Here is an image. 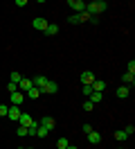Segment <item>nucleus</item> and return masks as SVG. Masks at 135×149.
Wrapping results in <instances>:
<instances>
[{
	"label": "nucleus",
	"mask_w": 135,
	"mask_h": 149,
	"mask_svg": "<svg viewBox=\"0 0 135 149\" xmlns=\"http://www.w3.org/2000/svg\"><path fill=\"white\" fill-rule=\"evenodd\" d=\"M106 7H108L106 0H92V2H86V14L92 16V18H97V14L106 11Z\"/></svg>",
	"instance_id": "f257e3e1"
},
{
	"label": "nucleus",
	"mask_w": 135,
	"mask_h": 149,
	"mask_svg": "<svg viewBox=\"0 0 135 149\" xmlns=\"http://www.w3.org/2000/svg\"><path fill=\"white\" fill-rule=\"evenodd\" d=\"M65 5H70L72 9H74V14H83L86 11V2L83 0H68Z\"/></svg>",
	"instance_id": "f03ea898"
},
{
	"label": "nucleus",
	"mask_w": 135,
	"mask_h": 149,
	"mask_svg": "<svg viewBox=\"0 0 135 149\" xmlns=\"http://www.w3.org/2000/svg\"><path fill=\"white\" fill-rule=\"evenodd\" d=\"M79 79H81V84H83V86H92V81H95L97 77H95V72H90V70H83Z\"/></svg>",
	"instance_id": "7ed1b4c3"
},
{
	"label": "nucleus",
	"mask_w": 135,
	"mask_h": 149,
	"mask_svg": "<svg viewBox=\"0 0 135 149\" xmlns=\"http://www.w3.org/2000/svg\"><path fill=\"white\" fill-rule=\"evenodd\" d=\"M56 91H59V84L52 81V79H47V84H45V88L41 91V95H54Z\"/></svg>",
	"instance_id": "20e7f679"
},
{
	"label": "nucleus",
	"mask_w": 135,
	"mask_h": 149,
	"mask_svg": "<svg viewBox=\"0 0 135 149\" xmlns=\"http://www.w3.org/2000/svg\"><path fill=\"white\" fill-rule=\"evenodd\" d=\"M38 124H41L43 129H47V131H54V127H56V122H54V118H50V115H43Z\"/></svg>",
	"instance_id": "39448f33"
},
{
	"label": "nucleus",
	"mask_w": 135,
	"mask_h": 149,
	"mask_svg": "<svg viewBox=\"0 0 135 149\" xmlns=\"http://www.w3.org/2000/svg\"><path fill=\"white\" fill-rule=\"evenodd\" d=\"M18 122H20V127H25V129H29V127H32V115H29V113H20V118H18Z\"/></svg>",
	"instance_id": "423d86ee"
},
{
	"label": "nucleus",
	"mask_w": 135,
	"mask_h": 149,
	"mask_svg": "<svg viewBox=\"0 0 135 149\" xmlns=\"http://www.w3.org/2000/svg\"><path fill=\"white\" fill-rule=\"evenodd\" d=\"M23 97H25V93H20V91H16V93H11V106H20L23 104Z\"/></svg>",
	"instance_id": "0eeeda50"
},
{
	"label": "nucleus",
	"mask_w": 135,
	"mask_h": 149,
	"mask_svg": "<svg viewBox=\"0 0 135 149\" xmlns=\"http://www.w3.org/2000/svg\"><path fill=\"white\" fill-rule=\"evenodd\" d=\"M32 86H34V84H32V79H25V77H23V79L18 81V91H20V93H27Z\"/></svg>",
	"instance_id": "6e6552de"
},
{
	"label": "nucleus",
	"mask_w": 135,
	"mask_h": 149,
	"mask_svg": "<svg viewBox=\"0 0 135 149\" xmlns=\"http://www.w3.org/2000/svg\"><path fill=\"white\" fill-rule=\"evenodd\" d=\"M32 25H34V29H38V32H45L50 23H47L45 18H34V23H32Z\"/></svg>",
	"instance_id": "1a4fd4ad"
},
{
	"label": "nucleus",
	"mask_w": 135,
	"mask_h": 149,
	"mask_svg": "<svg viewBox=\"0 0 135 149\" xmlns=\"http://www.w3.org/2000/svg\"><path fill=\"white\" fill-rule=\"evenodd\" d=\"M32 84H34V88L43 91V88H45V84H47V77H41V74H38V77H34V79H32Z\"/></svg>",
	"instance_id": "9d476101"
},
{
	"label": "nucleus",
	"mask_w": 135,
	"mask_h": 149,
	"mask_svg": "<svg viewBox=\"0 0 135 149\" xmlns=\"http://www.w3.org/2000/svg\"><path fill=\"white\" fill-rule=\"evenodd\" d=\"M20 106H9V111H7V118L9 120H18V118H20Z\"/></svg>",
	"instance_id": "9b49d317"
},
{
	"label": "nucleus",
	"mask_w": 135,
	"mask_h": 149,
	"mask_svg": "<svg viewBox=\"0 0 135 149\" xmlns=\"http://www.w3.org/2000/svg\"><path fill=\"white\" fill-rule=\"evenodd\" d=\"M92 91L104 93V91H106V81H104V79H95V81H92Z\"/></svg>",
	"instance_id": "f8f14e48"
},
{
	"label": "nucleus",
	"mask_w": 135,
	"mask_h": 149,
	"mask_svg": "<svg viewBox=\"0 0 135 149\" xmlns=\"http://www.w3.org/2000/svg\"><path fill=\"white\" fill-rule=\"evenodd\" d=\"M115 95L119 97V100H124V97H128V95H131V88H128V86H119V88L115 91Z\"/></svg>",
	"instance_id": "ddd939ff"
},
{
	"label": "nucleus",
	"mask_w": 135,
	"mask_h": 149,
	"mask_svg": "<svg viewBox=\"0 0 135 149\" xmlns=\"http://www.w3.org/2000/svg\"><path fill=\"white\" fill-rule=\"evenodd\" d=\"M88 142H90V145H99V142H101V133L90 131V133H88Z\"/></svg>",
	"instance_id": "4468645a"
},
{
	"label": "nucleus",
	"mask_w": 135,
	"mask_h": 149,
	"mask_svg": "<svg viewBox=\"0 0 135 149\" xmlns=\"http://www.w3.org/2000/svg\"><path fill=\"white\" fill-rule=\"evenodd\" d=\"M122 81H124L122 86H133V84H135V74H131V72H124V74H122Z\"/></svg>",
	"instance_id": "2eb2a0df"
},
{
	"label": "nucleus",
	"mask_w": 135,
	"mask_h": 149,
	"mask_svg": "<svg viewBox=\"0 0 135 149\" xmlns=\"http://www.w3.org/2000/svg\"><path fill=\"white\" fill-rule=\"evenodd\" d=\"M101 100H104V93H97V91L90 93V102H92V104H99Z\"/></svg>",
	"instance_id": "dca6fc26"
},
{
	"label": "nucleus",
	"mask_w": 135,
	"mask_h": 149,
	"mask_svg": "<svg viewBox=\"0 0 135 149\" xmlns=\"http://www.w3.org/2000/svg\"><path fill=\"white\" fill-rule=\"evenodd\" d=\"M113 138H115L117 142H124V140L128 138V136H126V131L122 129V131H113Z\"/></svg>",
	"instance_id": "f3484780"
},
{
	"label": "nucleus",
	"mask_w": 135,
	"mask_h": 149,
	"mask_svg": "<svg viewBox=\"0 0 135 149\" xmlns=\"http://www.w3.org/2000/svg\"><path fill=\"white\" fill-rule=\"evenodd\" d=\"M45 34H47V36H54V34H59V25L50 23V25H47V29H45Z\"/></svg>",
	"instance_id": "a211bd4d"
},
{
	"label": "nucleus",
	"mask_w": 135,
	"mask_h": 149,
	"mask_svg": "<svg viewBox=\"0 0 135 149\" xmlns=\"http://www.w3.org/2000/svg\"><path fill=\"white\" fill-rule=\"evenodd\" d=\"M27 97H32V100H36V97H41V91H38V88H34V86H32V88H29V91H27Z\"/></svg>",
	"instance_id": "6ab92c4d"
},
{
	"label": "nucleus",
	"mask_w": 135,
	"mask_h": 149,
	"mask_svg": "<svg viewBox=\"0 0 135 149\" xmlns=\"http://www.w3.org/2000/svg\"><path fill=\"white\" fill-rule=\"evenodd\" d=\"M20 79H23V74H20V72H16V70H14V72L9 74V81H14V84H18Z\"/></svg>",
	"instance_id": "aec40b11"
},
{
	"label": "nucleus",
	"mask_w": 135,
	"mask_h": 149,
	"mask_svg": "<svg viewBox=\"0 0 135 149\" xmlns=\"http://www.w3.org/2000/svg\"><path fill=\"white\" fill-rule=\"evenodd\" d=\"M68 145H70V142H68V138H59V140H56V147H59V149H65Z\"/></svg>",
	"instance_id": "412c9836"
},
{
	"label": "nucleus",
	"mask_w": 135,
	"mask_h": 149,
	"mask_svg": "<svg viewBox=\"0 0 135 149\" xmlns=\"http://www.w3.org/2000/svg\"><path fill=\"white\" fill-rule=\"evenodd\" d=\"M47 133H50V131H47V129H43V127L38 124V131H36V136H38V138H45Z\"/></svg>",
	"instance_id": "4be33fe9"
},
{
	"label": "nucleus",
	"mask_w": 135,
	"mask_h": 149,
	"mask_svg": "<svg viewBox=\"0 0 135 149\" xmlns=\"http://www.w3.org/2000/svg\"><path fill=\"white\" fill-rule=\"evenodd\" d=\"M126 72L135 74V61H133V59H131V61H128V65H126Z\"/></svg>",
	"instance_id": "5701e85b"
},
{
	"label": "nucleus",
	"mask_w": 135,
	"mask_h": 149,
	"mask_svg": "<svg viewBox=\"0 0 135 149\" xmlns=\"http://www.w3.org/2000/svg\"><path fill=\"white\" fill-rule=\"evenodd\" d=\"M83 111H95V104H92V102H90V100H88V102H83Z\"/></svg>",
	"instance_id": "b1692460"
},
{
	"label": "nucleus",
	"mask_w": 135,
	"mask_h": 149,
	"mask_svg": "<svg viewBox=\"0 0 135 149\" xmlns=\"http://www.w3.org/2000/svg\"><path fill=\"white\" fill-rule=\"evenodd\" d=\"M7 111H9L7 104H0V118H7Z\"/></svg>",
	"instance_id": "393cba45"
},
{
	"label": "nucleus",
	"mask_w": 135,
	"mask_h": 149,
	"mask_svg": "<svg viewBox=\"0 0 135 149\" xmlns=\"http://www.w3.org/2000/svg\"><path fill=\"white\" fill-rule=\"evenodd\" d=\"M18 136H20V138H25V136H29V131L25 129V127H18V131H16Z\"/></svg>",
	"instance_id": "a878e982"
},
{
	"label": "nucleus",
	"mask_w": 135,
	"mask_h": 149,
	"mask_svg": "<svg viewBox=\"0 0 135 149\" xmlns=\"http://www.w3.org/2000/svg\"><path fill=\"white\" fill-rule=\"evenodd\" d=\"M68 23H72V25H77V23H81V20H79V14H72L70 18H68Z\"/></svg>",
	"instance_id": "bb28decb"
},
{
	"label": "nucleus",
	"mask_w": 135,
	"mask_h": 149,
	"mask_svg": "<svg viewBox=\"0 0 135 149\" xmlns=\"http://www.w3.org/2000/svg\"><path fill=\"white\" fill-rule=\"evenodd\" d=\"M7 91H9V93H16V91H18V84L9 81V84H7Z\"/></svg>",
	"instance_id": "cd10ccee"
},
{
	"label": "nucleus",
	"mask_w": 135,
	"mask_h": 149,
	"mask_svg": "<svg viewBox=\"0 0 135 149\" xmlns=\"http://www.w3.org/2000/svg\"><path fill=\"white\" fill-rule=\"evenodd\" d=\"M81 93L90 97V93H92V86H81Z\"/></svg>",
	"instance_id": "c85d7f7f"
},
{
	"label": "nucleus",
	"mask_w": 135,
	"mask_h": 149,
	"mask_svg": "<svg viewBox=\"0 0 135 149\" xmlns=\"http://www.w3.org/2000/svg\"><path fill=\"white\" fill-rule=\"evenodd\" d=\"M126 136H128V138H131V136H133V133H135V127H133V124H128V127H126Z\"/></svg>",
	"instance_id": "c756f323"
},
{
	"label": "nucleus",
	"mask_w": 135,
	"mask_h": 149,
	"mask_svg": "<svg viewBox=\"0 0 135 149\" xmlns=\"http://www.w3.org/2000/svg\"><path fill=\"white\" fill-rule=\"evenodd\" d=\"M90 131H95V129H92V127H90V124H83V133H86V136H88Z\"/></svg>",
	"instance_id": "7c9ffc66"
},
{
	"label": "nucleus",
	"mask_w": 135,
	"mask_h": 149,
	"mask_svg": "<svg viewBox=\"0 0 135 149\" xmlns=\"http://www.w3.org/2000/svg\"><path fill=\"white\" fill-rule=\"evenodd\" d=\"M65 149H77V145H68V147H65Z\"/></svg>",
	"instance_id": "2f4dec72"
},
{
	"label": "nucleus",
	"mask_w": 135,
	"mask_h": 149,
	"mask_svg": "<svg viewBox=\"0 0 135 149\" xmlns=\"http://www.w3.org/2000/svg\"><path fill=\"white\" fill-rule=\"evenodd\" d=\"M20 149H34V147H20Z\"/></svg>",
	"instance_id": "473e14b6"
},
{
	"label": "nucleus",
	"mask_w": 135,
	"mask_h": 149,
	"mask_svg": "<svg viewBox=\"0 0 135 149\" xmlns=\"http://www.w3.org/2000/svg\"><path fill=\"white\" fill-rule=\"evenodd\" d=\"M119 149H124V147H119Z\"/></svg>",
	"instance_id": "72a5a7b5"
}]
</instances>
